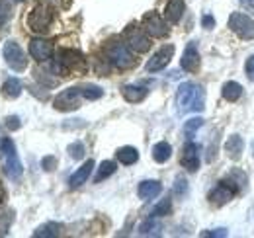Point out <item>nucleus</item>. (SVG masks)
<instances>
[{"mask_svg": "<svg viewBox=\"0 0 254 238\" xmlns=\"http://www.w3.org/2000/svg\"><path fill=\"white\" fill-rule=\"evenodd\" d=\"M176 106H178L180 114L201 112L205 108V90L193 82L180 84L178 92H176Z\"/></svg>", "mask_w": 254, "mask_h": 238, "instance_id": "f257e3e1", "label": "nucleus"}, {"mask_svg": "<svg viewBox=\"0 0 254 238\" xmlns=\"http://www.w3.org/2000/svg\"><path fill=\"white\" fill-rule=\"evenodd\" d=\"M0 150L4 154V174L6 178L10 179H20L22 178V162L18 158V152H16V147L12 143V139H2L0 143Z\"/></svg>", "mask_w": 254, "mask_h": 238, "instance_id": "f03ea898", "label": "nucleus"}, {"mask_svg": "<svg viewBox=\"0 0 254 238\" xmlns=\"http://www.w3.org/2000/svg\"><path fill=\"white\" fill-rule=\"evenodd\" d=\"M106 57H108V60L112 64H116L118 68H129L135 62L133 55L127 49V45L120 43V41H110L106 45Z\"/></svg>", "mask_w": 254, "mask_h": 238, "instance_id": "7ed1b4c3", "label": "nucleus"}, {"mask_svg": "<svg viewBox=\"0 0 254 238\" xmlns=\"http://www.w3.org/2000/svg\"><path fill=\"white\" fill-rule=\"evenodd\" d=\"M2 55L6 64L16 70V72H22L26 66H28V59H26V53L22 51V47L16 43V41H6L4 47H2Z\"/></svg>", "mask_w": 254, "mask_h": 238, "instance_id": "20e7f679", "label": "nucleus"}, {"mask_svg": "<svg viewBox=\"0 0 254 238\" xmlns=\"http://www.w3.org/2000/svg\"><path fill=\"white\" fill-rule=\"evenodd\" d=\"M51 22H53V12H51L49 6H43V4H37L28 16L30 30L37 31V33H43V31L49 30Z\"/></svg>", "mask_w": 254, "mask_h": 238, "instance_id": "39448f33", "label": "nucleus"}, {"mask_svg": "<svg viewBox=\"0 0 254 238\" xmlns=\"http://www.w3.org/2000/svg\"><path fill=\"white\" fill-rule=\"evenodd\" d=\"M229 28L241 39H254V20L243 12H235L229 18Z\"/></svg>", "mask_w": 254, "mask_h": 238, "instance_id": "423d86ee", "label": "nucleus"}, {"mask_svg": "<svg viewBox=\"0 0 254 238\" xmlns=\"http://www.w3.org/2000/svg\"><path fill=\"white\" fill-rule=\"evenodd\" d=\"M126 41L127 47H131L137 53H145L151 49V39L147 37L145 30H141L137 26H129L126 30Z\"/></svg>", "mask_w": 254, "mask_h": 238, "instance_id": "0eeeda50", "label": "nucleus"}, {"mask_svg": "<svg viewBox=\"0 0 254 238\" xmlns=\"http://www.w3.org/2000/svg\"><path fill=\"white\" fill-rule=\"evenodd\" d=\"M80 96H82L80 88H66L53 100V106L55 110H61V112H72L80 108Z\"/></svg>", "mask_w": 254, "mask_h": 238, "instance_id": "6e6552de", "label": "nucleus"}, {"mask_svg": "<svg viewBox=\"0 0 254 238\" xmlns=\"http://www.w3.org/2000/svg\"><path fill=\"white\" fill-rule=\"evenodd\" d=\"M239 191V187H237V183L231 179H221L219 183H217V187L209 193V199H211V203H215V205H223V203H227V201H231L233 197H235V193Z\"/></svg>", "mask_w": 254, "mask_h": 238, "instance_id": "1a4fd4ad", "label": "nucleus"}, {"mask_svg": "<svg viewBox=\"0 0 254 238\" xmlns=\"http://www.w3.org/2000/svg\"><path fill=\"white\" fill-rule=\"evenodd\" d=\"M30 55L39 62H45V60L51 59L53 55V43L47 41V39H41V37H35L30 41Z\"/></svg>", "mask_w": 254, "mask_h": 238, "instance_id": "9d476101", "label": "nucleus"}, {"mask_svg": "<svg viewBox=\"0 0 254 238\" xmlns=\"http://www.w3.org/2000/svg\"><path fill=\"white\" fill-rule=\"evenodd\" d=\"M172 55H174V45H164L162 49H159V51L149 59L147 70H149V72H159V70H162V68L170 62Z\"/></svg>", "mask_w": 254, "mask_h": 238, "instance_id": "9b49d317", "label": "nucleus"}, {"mask_svg": "<svg viewBox=\"0 0 254 238\" xmlns=\"http://www.w3.org/2000/svg\"><path fill=\"white\" fill-rule=\"evenodd\" d=\"M143 24H145V31L153 37H164L168 33V28L164 24V20L160 18L157 12H149L145 18H143Z\"/></svg>", "mask_w": 254, "mask_h": 238, "instance_id": "f8f14e48", "label": "nucleus"}, {"mask_svg": "<svg viewBox=\"0 0 254 238\" xmlns=\"http://www.w3.org/2000/svg\"><path fill=\"white\" fill-rule=\"evenodd\" d=\"M84 64V59L80 53H74V51H63L61 57L57 59V64H55V70L57 72H70L72 68L76 66H82Z\"/></svg>", "mask_w": 254, "mask_h": 238, "instance_id": "ddd939ff", "label": "nucleus"}, {"mask_svg": "<svg viewBox=\"0 0 254 238\" xmlns=\"http://www.w3.org/2000/svg\"><path fill=\"white\" fill-rule=\"evenodd\" d=\"M182 166L188 172H195L199 168V147L195 143H188L182 152Z\"/></svg>", "mask_w": 254, "mask_h": 238, "instance_id": "4468645a", "label": "nucleus"}, {"mask_svg": "<svg viewBox=\"0 0 254 238\" xmlns=\"http://www.w3.org/2000/svg\"><path fill=\"white\" fill-rule=\"evenodd\" d=\"M180 64H182V68L188 70V72H195V70L199 68V53H197V47H195L193 41L186 45L184 55H182V59H180Z\"/></svg>", "mask_w": 254, "mask_h": 238, "instance_id": "2eb2a0df", "label": "nucleus"}, {"mask_svg": "<svg viewBox=\"0 0 254 238\" xmlns=\"http://www.w3.org/2000/svg\"><path fill=\"white\" fill-rule=\"evenodd\" d=\"M160 191H162V185H160V181H157V179H145V181L139 183V189H137V193H139V197L143 201L155 199L157 195H160Z\"/></svg>", "mask_w": 254, "mask_h": 238, "instance_id": "dca6fc26", "label": "nucleus"}, {"mask_svg": "<svg viewBox=\"0 0 254 238\" xmlns=\"http://www.w3.org/2000/svg\"><path fill=\"white\" fill-rule=\"evenodd\" d=\"M186 10V2L184 0H168L166 8H164V18L170 22V24H178L182 14Z\"/></svg>", "mask_w": 254, "mask_h": 238, "instance_id": "f3484780", "label": "nucleus"}, {"mask_svg": "<svg viewBox=\"0 0 254 238\" xmlns=\"http://www.w3.org/2000/svg\"><path fill=\"white\" fill-rule=\"evenodd\" d=\"M92 170H94V160L90 158V160H86L72 176L68 179V183H70V187H78V185H82L86 179L90 178V174H92Z\"/></svg>", "mask_w": 254, "mask_h": 238, "instance_id": "a211bd4d", "label": "nucleus"}, {"mask_svg": "<svg viewBox=\"0 0 254 238\" xmlns=\"http://www.w3.org/2000/svg\"><path fill=\"white\" fill-rule=\"evenodd\" d=\"M243 147H245L243 145V139L239 135H231L227 139V143H225V152L229 154L231 160H239L241 154H243Z\"/></svg>", "mask_w": 254, "mask_h": 238, "instance_id": "6ab92c4d", "label": "nucleus"}, {"mask_svg": "<svg viewBox=\"0 0 254 238\" xmlns=\"http://www.w3.org/2000/svg\"><path fill=\"white\" fill-rule=\"evenodd\" d=\"M122 94H124V98H126L127 102L137 104V102H143V100L147 98V88L127 84V86H124V88H122Z\"/></svg>", "mask_w": 254, "mask_h": 238, "instance_id": "aec40b11", "label": "nucleus"}, {"mask_svg": "<svg viewBox=\"0 0 254 238\" xmlns=\"http://www.w3.org/2000/svg\"><path fill=\"white\" fill-rule=\"evenodd\" d=\"M223 98L227 100V102H237L241 96H243V86L239 84V82H225L223 84Z\"/></svg>", "mask_w": 254, "mask_h": 238, "instance_id": "412c9836", "label": "nucleus"}, {"mask_svg": "<svg viewBox=\"0 0 254 238\" xmlns=\"http://www.w3.org/2000/svg\"><path fill=\"white\" fill-rule=\"evenodd\" d=\"M170 156H172V147H170L168 143L160 141V143H157V145L153 147V158H155V162L164 164V162H166Z\"/></svg>", "mask_w": 254, "mask_h": 238, "instance_id": "4be33fe9", "label": "nucleus"}, {"mask_svg": "<svg viewBox=\"0 0 254 238\" xmlns=\"http://www.w3.org/2000/svg\"><path fill=\"white\" fill-rule=\"evenodd\" d=\"M160 223L157 221V217H151V219H147L141 227H139V235H143V237H159L160 233Z\"/></svg>", "mask_w": 254, "mask_h": 238, "instance_id": "5701e85b", "label": "nucleus"}, {"mask_svg": "<svg viewBox=\"0 0 254 238\" xmlns=\"http://www.w3.org/2000/svg\"><path fill=\"white\" fill-rule=\"evenodd\" d=\"M59 235H61V225H57V223H45V225H41L33 233V237L37 238H51V237H59Z\"/></svg>", "mask_w": 254, "mask_h": 238, "instance_id": "b1692460", "label": "nucleus"}, {"mask_svg": "<svg viewBox=\"0 0 254 238\" xmlns=\"http://www.w3.org/2000/svg\"><path fill=\"white\" fill-rule=\"evenodd\" d=\"M2 94H4L6 98H10V100L18 98V96L22 94V82H20L18 78H8V80L4 82V86H2Z\"/></svg>", "mask_w": 254, "mask_h": 238, "instance_id": "393cba45", "label": "nucleus"}, {"mask_svg": "<svg viewBox=\"0 0 254 238\" xmlns=\"http://www.w3.org/2000/svg\"><path fill=\"white\" fill-rule=\"evenodd\" d=\"M118 160L122 162V164H135L137 160H139V152L137 149H133V147H122V149L118 150Z\"/></svg>", "mask_w": 254, "mask_h": 238, "instance_id": "a878e982", "label": "nucleus"}, {"mask_svg": "<svg viewBox=\"0 0 254 238\" xmlns=\"http://www.w3.org/2000/svg\"><path fill=\"white\" fill-rule=\"evenodd\" d=\"M116 172V162H112V160H104L102 164H100V168H98V174H96L94 181H102V179L110 178L112 174Z\"/></svg>", "mask_w": 254, "mask_h": 238, "instance_id": "bb28decb", "label": "nucleus"}, {"mask_svg": "<svg viewBox=\"0 0 254 238\" xmlns=\"http://www.w3.org/2000/svg\"><path fill=\"white\" fill-rule=\"evenodd\" d=\"M80 94H82L86 100H98V98L104 96V90L100 88V86H94V84H88V86L80 88Z\"/></svg>", "mask_w": 254, "mask_h": 238, "instance_id": "cd10ccee", "label": "nucleus"}, {"mask_svg": "<svg viewBox=\"0 0 254 238\" xmlns=\"http://www.w3.org/2000/svg\"><path fill=\"white\" fill-rule=\"evenodd\" d=\"M201 125H203V119L201 118H193V119H190V121H186V125H184V133H186V137L191 139L193 133H195Z\"/></svg>", "mask_w": 254, "mask_h": 238, "instance_id": "c85d7f7f", "label": "nucleus"}, {"mask_svg": "<svg viewBox=\"0 0 254 238\" xmlns=\"http://www.w3.org/2000/svg\"><path fill=\"white\" fill-rule=\"evenodd\" d=\"M170 209H172V203H170V199H162L157 207L153 209V217H164V215H168L170 213Z\"/></svg>", "mask_w": 254, "mask_h": 238, "instance_id": "c756f323", "label": "nucleus"}, {"mask_svg": "<svg viewBox=\"0 0 254 238\" xmlns=\"http://www.w3.org/2000/svg\"><path fill=\"white\" fill-rule=\"evenodd\" d=\"M68 154H70L74 160H80V158L84 156V145H82L80 141H76V143L68 145Z\"/></svg>", "mask_w": 254, "mask_h": 238, "instance_id": "7c9ffc66", "label": "nucleus"}, {"mask_svg": "<svg viewBox=\"0 0 254 238\" xmlns=\"http://www.w3.org/2000/svg\"><path fill=\"white\" fill-rule=\"evenodd\" d=\"M188 191V181L184 178H176V183H174V193L176 195H184Z\"/></svg>", "mask_w": 254, "mask_h": 238, "instance_id": "2f4dec72", "label": "nucleus"}, {"mask_svg": "<svg viewBox=\"0 0 254 238\" xmlns=\"http://www.w3.org/2000/svg\"><path fill=\"white\" fill-rule=\"evenodd\" d=\"M4 123H6V127H8L10 131H18V129L22 127V121H20V118H16V116L6 118L4 119Z\"/></svg>", "mask_w": 254, "mask_h": 238, "instance_id": "473e14b6", "label": "nucleus"}, {"mask_svg": "<svg viewBox=\"0 0 254 238\" xmlns=\"http://www.w3.org/2000/svg\"><path fill=\"white\" fill-rule=\"evenodd\" d=\"M41 166H43V170L51 172V170H55V166H57V158H55V156H45V158L41 160Z\"/></svg>", "mask_w": 254, "mask_h": 238, "instance_id": "72a5a7b5", "label": "nucleus"}, {"mask_svg": "<svg viewBox=\"0 0 254 238\" xmlns=\"http://www.w3.org/2000/svg\"><path fill=\"white\" fill-rule=\"evenodd\" d=\"M245 70H247V76H249L251 80H254V55L249 60H247V64H245Z\"/></svg>", "mask_w": 254, "mask_h": 238, "instance_id": "f704fd0d", "label": "nucleus"}, {"mask_svg": "<svg viewBox=\"0 0 254 238\" xmlns=\"http://www.w3.org/2000/svg\"><path fill=\"white\" fill-rule=\"evenodd\" d=\"M201 237H227L225 229H217V231H203Z\"/></svg>", "mask_w": 254, "mask_h": 238, "instance_id": "c9c22d12", "label": "nucleus"}, {"mask_svg": "<svg viewBox=\"0 0 254 238\" xmlns=\"http://www.w3.org/2000/svg\"><path fill=\"white\" fill-rule=\"evenodd\" d=\"M243 8H247V12H251L254 16V0H239Z\"/></svg>", "mask_w": 254, "mask_h": 238, "instance_id": "e433bc0d", "label": "nucleus"}, {"mask_svg": "<svg viewBox=\"0 0 254 238\" xmlns=\"http://www.w3.org/2000/svg\"><path fill=\"white\" fill-rule=\"evenodd\" d=\"M201 24H203V28H207V30H211V28L215 26V20H213L211 16H203V20H201Z\"/></svg>", "mask_w": 254, "mask_h": 238, "instance_id": "4c0bfd02", "label": "nucleus"}, {"mask_svg": "<svg viewBox=\"0 0 254 238\" xmlns=\"http://www.w3.org/2000/svg\"><path fill=\"white\" fill-rule=\"evenodd\" d=\"M4 199V187H2V183H0V201Z\"/></svg>", "mask_w": 254, "mask_h": 238, "instance_id": "58836bf2", "label": "nucleus"}, {"mask_svg": "<svg viewBox=\"0 0 254 238\" xmlns=\"http://www.w3.org/2000/svg\"><path fill=\"white\" fill-rule=\"evenodd\" d=\"M253 154H254V143H253Z\"/></svg>", "mask_w": 254, "mask_h": 238, "instance_id": "ea45409f", "label": "nucleus"}, {"mask_svg": "<svg viewBox=\"0 0 254 238\" xmlns=\"http://www.w3.org/2000/svg\"><path fill=\"white\" fill-rule=\"evenodd\" d=\"M0 22H2V18H0Z\"/></svg>", "mask_w": 254, "mask_h": 238, "instance_id": "a19ab883", "label": "nucleus"}]
</instances>
